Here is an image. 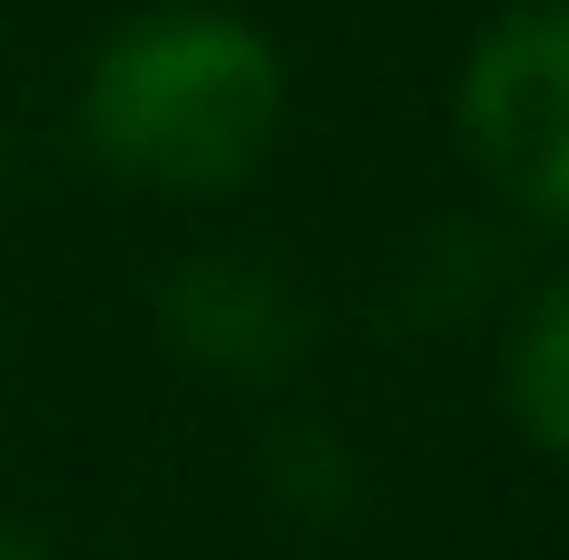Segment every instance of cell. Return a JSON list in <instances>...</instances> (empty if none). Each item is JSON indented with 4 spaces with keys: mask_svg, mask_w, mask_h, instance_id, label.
<instances>
[{
    "mask_svg": "<svg viewBox=\"0 0 569 560\" xmlns=\"http://www.w3.org/2000/svg\"><path fill=\"white\" fill-rule=\"evenodd\" d=\"M290 76L243 10L169 0L122 19L84 66V140L150 197H233L271 159Z\"/></svg>",
    "mask_w": 569,
    "mask_h": 560,
    "instance_id": "6da1fadb",
    "label": "cell"
},
{
    "mask_svg": "<svg viewBox=\"0 0 569 560\" xmlns=\"http://www.w3.org/2000/svg\"><path fill=\"white\" fill-rule=\"evenodd\" d=\"M458 140L532 224L569 233V0H513L458 66Z\"/></svg>",
    "mask_w": 569,
    "mask_h": 560,
    "instance_id": "7a4b0ae2",
    "label": "cell"
},
{
    "mask_svg": "<svg viewBox=\"0 0 569 560\" xmlns=\"http://www.w3.org/2000/svg\"><path fill=\"white\" fill-rule=\"evenodd\" d=\"M159 327L187 364L224 373V383H271V373L299 364V299L271 262H233V252H206V262H178L169 290H159Z\"/></svg>",
    "mask_w": 569,
    "mask_h": 560,
    "instance_id": "3957f363",
    "label": "cell"
},
{
    "mask_svg": "<svg viewBox=\"0 0 569 560\" xmlns=\"http://www.w3.org/2000/svg\"><path fill=\"white\" fill-rule=\"evenodd\" d=\"M505 402L513 430L569 467V271H551L505 327Z\"/></svg>",
    "mask_w": 569,
    "mask_h": 560,
    "instance_id": "277c9868",
    "label": "cell"
},
{
    "mask_svg": "<svg viewBox=\"0 0 569 560\" xmlns=\"http://www.w3.org/2000/svg\"><path fill=\"white\" fill-rule=\"evenodd\" d=\"M0 560H47V551L29 542V532H10V523H0Z\"/></svg>",
    "mask_w": 569,
    "mask_h": 560,
    "instance_id": "5b68a950",
    "label": "cell"
}]
</instances>
